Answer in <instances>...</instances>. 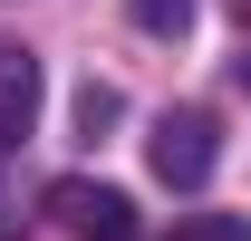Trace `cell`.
Masks as SVG:
<instances>
[{
  "label": "cell",
  "instance_id": "obj_2",
  "mask_svg": "<svg viewBox=\"0 0 251 241\" xmlns=\"http://www.w3.org/2000/svg\"><path fill=\"white\" fill-rule=\"evenodd\" d=\"M49 212H68L77 241H135V203L116 183H49Z\"/></svg>",
  "mask_w": 251,
  "mask_h": 241
},
{
  "label": "cell",
  "instance_id": "obj_9",
  "mask_svg": "<svg viewBox=\"0 0 251 241\" xmlns=\"http://www.w3.org/2000/svg\"><path fill=\"white\" fill-rule=\"evenodd\" d=\"M242 77H251V68H242Z\"/></svg>",
  "mask_w": 251,
  "mask_h": 241
},
{
  "label": "cell",
  "instance_id": "obj_5",
  "mask_svg": "<svg viewBox=\"0 0 251 241\" xmlns=\"http://www.w3.org/2000/svg\"><path fill=\"white\" fill-rule=\"evenodd\" d=\"M126 116V96L106 87V77H87V87H77V135H97V125H116Z\"/></svg>",
  "mask_w": 251,
  "mask_h": 241
},
{
  "label": "cell",
  "instance_id": "obj_8",
  "mask_svg": "<svg viewBox=\"0 0 251 241\" xmlns=\"http://www.w3.org/2000/svg\"><path fill=\"white\" fill-rule=\"evenodd\" d=\"M232 10H242V20H251V0H232Z\"/></svg>",
  "mask_w": 251,
  "mask_h": 241
},
{
  "label": "cell",
  "instance_id": "obj_4",
  "mask_svg": "<svg viewBox=\"0 0 251 241\" xmlns=\"http://www.w3.org/2000/svg\"><path fill=\"white\" fill-rule=\"evenodd\" d=\"M126 20H135L145 39H184L193 29V0H126Z\"/></svg>",
  "mask_w": 251,
  "mask_h": 241
},
{
  "label": "cell",
  "instance_id": "obj_3",
  "mask_svg": "<svg viewBox=\"0 0 251 241\" xmlns=\"http://www.w3.org/2000/svg\"><path fill=\"white\" fill-rule=\"evenodd\" d=\"M39 116V58L29 48H0V145H20Z\"/></svg>",
  "mask_w": 251,
  "mask_h": 241
},
{
  "label": "cell",
  "instance_id": "obj_7",
  "mask_svg": "<svg viewBox=\"0 0 251 241\" xmlns=\"http://www.w3.org/2000/svg\"><path fill=\"white\" fill-rule=\"evenodd\" d=\"M0 241H10V203H0Z\"/></svg>",
  "mask_w": 251,
  "mask_h": 241
},
{
  "label": "cell",
  "instance_id": "obj_6",
  "mask_svg": "<svg viewBox=\"0 0 251 241\" xmlns=\"http://www.w3.org/2000/svg\"><path fill=\"white\" fill-rule=\"evenodd\" d=\"M174 241H251V222H242V212H193Z\"/></svg>",
  "mask_w": 251,
  "mask_h": 241
},
{
  "label": "cell",
  "instance_id": "obj_1",
  "mask_svg": "<svg viewBox=\"0 0 251 241\" xmlns=\"http://www.w3.org/2000/svg\"><path fill=\"white\" fill-rule=\"evenodd\" d=\"M145 164H155V183H174V193H203L213 183V164H222V135H213V116H164L155 135H145Z\"/></svg>",
  "mask_w": 251,
  "mask_h": 241
}]
</instances>
